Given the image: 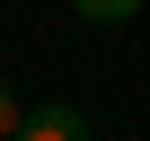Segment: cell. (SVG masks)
<instances>
[{"label": "cell", "instance_id": "cell-1", "mask_svg": "<svg viewBox=\"0 0 150 141\" xmlns=\"http://www.w3.org/2000/svg\"><path fill=\"white\" fill-rule=\"evenodd\" d=\"M18 141H88V115L80 106H27V123H18Z\"/></svg>", "mask_w": 150, "mask_h": 141}, {"label": "cell", "instance_id": "cell-3", "mask_svg": "<svg viewBox=\"0 0 150 141\" xmlns=\"http://www.w3.org/2000/svg\"><path fill=\"white\" fill-rule=\"evenodd\" d=\"M18 123H27V106L9 97V80H0V141H18Z\"/></svg>", "mask_w": 150, "mask_h": 141}, {"label": "cell", "instance_id": "cell-2", "mask_svg": "<svg viewBox=\"0 0 150 141\" xmlns=\"http://www.w3.org/2000/svg\"><path fill=\"white\" fill-rule=\"evenodd\" d=\"M80 18H88V27H132L141 0H80Z\"/></svg>", "mask_w": 150, "mask_h": 141}]
</instances>
